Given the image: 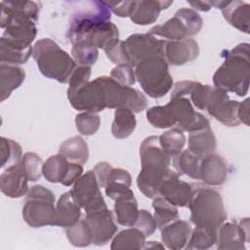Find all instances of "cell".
Returning <instances> with one entry per match:
<instances>
[{
	"label": "cell",
	"instance_id": "obj_43",
	"mask_svg": "<svg viewBox=\"0 0 250 250\" xmlns=\"http://www.w3.org/2000/svg\"><path fill=\"white\" fill-rule=\"evenodd\" d=\"M76 129L81 135L91 136L97 133L101 125V118L95 112L84 111L75 116Z\"/></svg>",
	"mask_w": 250,
	"mask_h": 250
},
{
	"label": "cell",
	"instance_id": "obj_11",
	"mask_svg": "<svg viewBox=\"0 0 250 250\" xmlns=\"http://www.w3.org/2000/svg\"><path fill=\"white\" fill-rule=\"evenodd\" d=\"M71 192L77 203L86 213L106 206L96 175L92 170L87 171L74 183Z\"/></svg>",
	"mask_w": 250,
	"mask_h": 250
},
{
	"label": "cell",
	"instance_id": "obj_16",
	"mask_svg": "<svg viewBox=\"0 0 250 250\" xmlns=\"http://www.w3.org/2000/svg\"><path fill=\"white\" fill-rule=\"evenodd\" d=\"M86 222L93 233V244L102 246L113 238L117 231L112 212L107 206L86 213Z\"/></svg>",
	"mask_w": 250,
	"mask_h": 250
},
{
	"label": "cell",
	"instance_id": "obj_3",
	"mask_svg": "<svg viewBox=\"0 0 250 250\" xmlns=\"http://www.w3.org/2000/svg\"><path fill=\"white\" fill-rule=\"evenodd\" d=\"M222 56L225 61L213 75L215 88L234 93L239 97L245 96L250 79L249 44H238L231 50L223 51Z\"/></svg>",
	"mask_w": 250,
	"mask_h": 250
},
{
	"label": "cell",
	"instance_id": "obj_30",
	"mask_svg": "<svg viewBox=\"0 0 250 250\" xmlns=\"http://www.w3.org/2000/svg\"><path fill=\"white\" fill-rule=\"evenodd\" d=\"M146 244L145 234L136 228L121 230L113 236L110 249L112 250H138L144 249Z\"/></svg>",
	"mask_w": 250,
	"mask_h": 250
},
{
	"label": "cell",
	"instance_id": "obj_9",
	"mask_svg": "<svg viewBox=\"0 0 250 250\" xmlns=\"http://www.w3.org/2000/svg\"><path fill=\"white\" fill-rule=\"evenodd\" d=\"M104 95L105 105L108 108L126 107L134 113L145 110L147 106V100L139 90L122 86L113 80L110 76H99Z\"/></svg>",
	"mask_w": 250,
	"mask_h": 250
},
{
	"label": "cell",
	"instance_id": "obj_8",
	"mask_svg": "<svg viewBox=\"0 0 250 250\" xmlns=\"http://www.w3.org/2000/svg\"><path fill=\"white\" fill-rule=\"evenodd\" d=\"M202 24L203 21L196 11L189 8H182L164 23L150 28L149 33L163 37L167 41H176L196 35L200 31Z\"/></svg>",
	"mask_w": 250,
	"mask_h": 250
},
{
	"label": "cell",
	"instance_id": "obj_24",
	"mask_svg": "<svg viewBox=\"0 0 250 250\" xmlns=\"http://www.w3.org/2000/svg\"><path fill=\"white\" fill-rule=\"evenodd\" d=\"M191 230L188 222L177 219L161 229L162 242L168 249H183L189 239Z\"/></svg>",
	"mask_w": 250,
	"mask_h": 250
},
{
	"label": "cell",
	"instance_id": "obj_20",
	"mask_svg": "<svg viewBox=\"0 0 250 250\" xmlns=\"http://www.w3.org/2000/svg\"><path fill=\"white\" fill-rule=\"evenodd\" d=\"M0 189L8 197L19 198L28 191V180L20 162L9 166L0 176Z\"/></svg>",
	"mask_w": 250,
	"mask_h": 250
},
{
	"label": "cell",
	"instance_id": "obj_51",
	"mask_svg": "<svg viewBox=\"0 0 250 250\" xmlns=\"http://www.w3.org/2000/svg\"><path fill=\"white\" fill-rule=\"evenodd\" d=\"M196 84H197L196 81H191V80H184V81L177 82L174 85V88L170 95V99L183 98L187 95H190V93L192 92Z\"/></svg>",
	"mask_w": 250,
	"mask_h": 250
},
{
	"label": "cell",
	"instance_id": "obj_1",
	"mask_svg": "<svg viewBox=\"0 0 250 250\" xmlns=\"http://www.w3.org/2000/svg\"><path fill=\"white\" fill-rule=\"evenodd\" d=\"M91 3L89 9L71 17L66 38L72 45L84 43L104 49L108 43L119 38L118 28L110 21L111 13L104 1Z\"/></svg>",
	"mask_w": 250,
	"mask_h": 250
},
{
	"label": "cell",
	"instance_id": "obj_56",
	"mask_svg": "<svg viewBox=\"0 0 250 250\" xmlns=\"http://www.w3.org/2000/svg\"><path fill=\"white\" fill-rule=\"evenodd\" d=\"M155 247H159V248H164V246L163 245H161V244H159V243H156L155 241H149L146 245L145 244V246H144V249L145 248H155Z\"/></svg>",
	"mask_w": 250,
	"mask_h": 250
},
{
	"label": "cell",
	"instance_id": "obj_53",
	"mask_svg": "<svg viewBox=\"0 0 250 250\" xmlns=\"http://www.w3.org/2000/svg\"><path fill=\"white\" fill-rule=\"evenodd\" d=\"M82 175H83L82 165L78 164V163L70 162L68 170L61 184H62L65 187H69V186L73 185Z\"/></svg>",
	"mask_w": 250,
	"mask_h": 250
},
{
	"label": "cell",
	"instance_id": "obj_34",
	"mask_svg": "<svg viewBox=\"0 0 250 250\" xmlns=\"http://www.w3.org/2000/svg\"><path fill=\"white\" fill-rule=\"evenodd\" d=\"M69 163V160L61 153L52 155L43 163V176L50 183H62L68 170Z\"/></svg>",
	"mask_w": 250,
	"mask_h": 250
},
{
	"label": "cell",
	"instance_id": "obj_39",
	"mask_svg": "<svg viewBox=\"0 0 250 250\" xmlns=\"http://www.w3.org/2000/svg\"><path fill=\"white\" fill-rule=\"evenodd\" d=\"M146 119L153 127L158 129H166L176 125L171 110L167 104L148 108L146 110Z\"/></svg>",
	"mask_w": 250,
	"mask_h": 250
},
{
	"label": "cell",
	"instance_id": "obj_5",
	"mask_svg": "<svg viewBox=\"0 0 250 250\" xmlns=\"http://www.w3.org/2000/svg\"><path fill=\"white\" fill-rule=\"evenodd\" d=\"M32 56L40 72L60 83H68L76 68L75 61L50 38L38 40L33 46Z\"/></svg>",
	"mask_w": 250,
	"mask_h": 250
},
{
	"label": "cell",
	"instance_id": "obj_26",
	"mask_svg": "<svg viewBox=\"0 0 250 250\" xmlns=\"http://www.w3.org/2000/svg\"><path fill=\"white\" fill-rule=\"evenodd\" d=\"M24 70L13 64H0V101L8 99L12 92L18 89L24 81Z\"/></svg>",
	"mask_w": 250,
	"mask_h": 250
},
{
	"label": "cell",
	"instance_id": "obj_44",
	"mask_svg": "<svg viewBox=\"0 0 250 250\" xmlns=\"http://www.w3.org/2000/svg\"><path fill=\"white\" fill-rule=\"evenodd\" d=\"M106 57L115 64H130L129 59L125 50L124 41L115 39L108 43L104 49ZM131 65V64H130Z\"/></svg>",
	"mask_w": 250,
	"mask_h": 250
},
{
	"label": "cell",
	"instance_id": "obj_15",
	"mask_svg": "<svg viewBox=\"0 0 250 250\" xmlns=\"http://www.w3.org/2000/svg\"><path fill=\"white\" fill-rule=\"evenodd\" d=\"M249 241V219L223 223L217 230V248L221 250H242Z\"/></svg>",
	"mask_w": 250,
	"mask_h": 250
},
{
	"label": "cell",
	"instance_id": "obj_10",
	"mask_svg": "<svg viewBox=\"0 0 250 250\" xmlns=\"http://www.w3.org/2000/svg\"><path fill=\"white\" fill-rule=\"evenodd\" d=\"M166 40L156 38L148 33H136L130 35L124 46L129 59V63L134 67L140 62L154 56L164 57V46Z\"/></svg>",
	"mask_w": 250,
	"mask_h": 250
},
{
	"label": "cell",
	"instance_id": "obj_41",
	"mask_svg": "<svg viewBox=\"0 0 250 250\" xmlns=\"http://www.w3.org/2000/svg\"><path fill=\"white\" fill-rule=\"evenodd\" d=\"M0 147H1V167L6 165L12 166L17 164L21 159V146L12 139L1 137L0 139Z\"/></svg>",
	"mask_w": 250,
	"mask_h": 250
},
{
	"label": "cell",
	"instance_id": "obj_7",
	"mask_svg": "<svg viewBox=\"0 0 250 250\" xmlns=\"http://www.w3.org/2000/svg\"><path fill=\"white\" fill-rule=\"evenodd\" d=\"M22 218L32 228L54 226L56 208L53 191L39 185L31 187L22 207Z\"/></svg>",
	"mask_w": 250,
	"mask_h": 250
},
{
	"label": "cell",
	"instance_id": "obj_4",
	"mask_svg": "<svg viewBox=\"0 0 250 250\" xmlns=\"http://www.w3.org/2000/svg\"><path fill=\"white\" fill-rule=\"evenodd\" d=\"M188 207L190 210V222L195 227L215 231L228 217L220 192L207 186L192 185Z\"/></svg>",
	"mask_w": 250,
	"mask_h": 250
},
{
	"label": "cell",
	"instance_id": "obj_25",
	"mask_svg": "<svg viewBox=\"0 0 250 250\" xmlns=\"http://www.w3.org/2000/svg\"><path fill=\"white\" fill-rule=\"evenodd\" d=\"M221 10L225 20L231 26L242 32L249 33L250 5L248 3L239 0L224 1Z\"/></svg>",
	"mask_w": 250,
	"mask_h": 250
},
{
	"label": "cell",
	"instance_id": "obj_50",
	"mask_svg": "<svg viewBox=\"0 0 250 250\" xmlns=\"http://www.w3.org/2000/svg\"><path fill=\"white\" fill-rule=\"evenodd\" d=\"M104 188H105V194L113 200L123 198V197L134 196V192L130 188V187H128L124 184L113 183V184L107 185Z\"/></svg>",
	"mask_w": 250,
	"mask_h": 250
},
{
	"label": "cell",
	"instance_id": "obj_36",
	"mask_svg": "<svg viewBox=\"0 0 250 250\" xmlns=\"http://www.w3.org/2000/svg\"><path fill=\"white\" fill-rule=\"evenodd\" d=\"M158 138L162 149L171 158L183 150L187 141L184 131L180 130L179 128L170 129L162 133L160 136H158Z\"/></svg>",
	"mask_w": 250,
	"mask_h": 250
},
{
	"label": "cell",
	"instance_id": "obj_38",
	"mask_svg": "<svg viewBox=\"0 0 250 250\" xmlns=\"http://www.w3.org/2000/svg\"><path fill=\"white\" fill-rule=\"evenodd\" d=\"M216 240L217 231L195 227V229L191 230V234L185 248L188 250H205L216 244Z\"/></svg>",
	"mask_w": 250,
	"mask_h": 250
},
{
	"label": "cell",
	"instance_id": "obj_42",
	"mask_svg": "<svg viewBox=\"0 0 250 250\" xmlns=\"http://www.w3.org/2000/svg\"><path fill=\"white\" fill-rule=\"evenodd\" d=\"M71 54L73 60L79 66H91L93 65L99 56L98 48L84 43H76L72 45Z\"/></svg>",
	"mask_w": 250,
	"mask_h": 250
},
{
	"label": "cell",
	"instance_id": "obj_37",
	"mask_svg": "<svg viewBox=\"0 0 250 250\" xmlns=\"http://www.w3.org/2000/svg\"><path fill=\"white\" fill-rule=\"evenodd\" d=\"M66 236L70 244L75 247H86L93 243V233L85 219L79 220L76 224L67 228Z\"/></svg>",
	"mask_w": 250,
	"mask_h": 250
},
{
	"label": "cell",
	"instance_id": "obj_35",
	"mask_svg": "<svg viewBox=\"0 0 250 250\" xmlns=\"http://www.w3.org/2000/svg\"><path fill=\"white\" fill-rule=\"evenodd\" d=\"M152 207L154 209L153 218L155 220L157 229H161L166 225L179 219L177 207L169 203L162 196H156L153 198Z\"/></svg>",
	"mask_w": 250,
	"mask_h": 250
},
{
	"label": "cell",
	"instance_id": "obj_6",
	"mask_svg": "<svg viewBox=\"0 0 250 250\" xmlns=\"http://www.w3.org/2000/svg\"><path fill=\"white\" fill-rule=\"evenodd\" d=\"M136 78L144 92L150 98L165 96L173 86L168 62L162 56L147 58L135 65Z\"/></svg>",
	"mask_w": 250,
	"mask_h": 250
},
{
	"label": "cell",
	"instance_id": "obj_13",
	"mask_svg": "<svg viewBox=\"0 0 250 250\" xmlns=\"http://www.w3.org/2000/svg\"><path fill=\"white\" fill-rule=\"evenodd\" d=\"M240 103L230 100L228 93L213 87L207 100L205 109L208 113L226 126H238L240 121L237 111Z\"/></svg>",
	"mask_w": 250,
	"mask_h": 250
},
{
	"label": "cell",
	"instance_id": "obj_23",
	"mask_svg": "<svg viewBox=\"0 0 250 250\" xmlns=\"http://www.w3.org/2000/svg\"><path fill=\"white\" fill-rule=\"evenodd\" d=\"M81 216V207L75 200L71 190L62 193L56 206L54 226L69 228L76 224Z\"/></svg>",
	"mask_w": 250,
	"mask_h": 250
},
{
	"label": "cell",
	"instance_id": "obj_31",
	"mask_svg": "<svg viewBox=\"0 0 250 250\" xmlns=\"http://www.w3.org/2000/svg\"><path fill=\"white\" fill-rule=\"evenodd\" d=\"M137 120L135 113L126 107L117 108L114 111V119L111 124V133L116 139H126L135 130Z\"/></svg>",
	"mask_w": 250,
	"mask_h": 250
},
{
	"label": "cell",
	"instance_id": "obj_28",
	"mask_svg": "<svg viewBox=\"0 0 250 250\" xmlns=\"http://www.w3.org/2000/svg\"><path fill=\"white\" fill-rule=\"evenodd\" d=\"M33 47L23 46L12 42L4 37L0 39V61L1 63L21 64L25 63L32 55Z\"/></svg>",
	"mask_w": 250,
	"mask_h": 250
},
{
	"label": "cell",
	"instance_id": "obj_46",
	"mask_svg": "<svg viewBox=\"0 0 250 250\" xmlns=\"http://www.w3.org/2000/svg\"><path fill=\"white\" fill-rule=\"evenodd\" d=\"M90 76L91 66H76L69 78L67 92H73L83 87L90 81Z\"/></svg>",
	"mask_w": 250,
	"mask_h": 250
},
{
	"label": "cell",
	"instance_id": "obj_19",
	"mask_svg": "<svg viewBox=\"0 0 250 250\" xmlns=\"http://www.w3.org/2000/svg\"><path fill=\"white\" fill-rule=\"evenodd\" d=\"M199 55L197 42L192 38L167 41L164 46V59L168 64L183 65L195 60Z\"/></svg>",
	"mask_w": 250,
	"mask_h": 250
},
{
	"label": "cell",
	"instance_id": "obj_14",
	"mask_svg": "<svg viewBox=\"0 0 250 250\" xmlns=\"http://www.w3.org/2000/svg\"><path fill=\"white\" fill-rule=\"evenodd\" d=\"M167 105L171 110L177 128L182 131L193 132L210 126L209 120L195 111L190 101L185 97L171 99Z\"/></svg>",
	"mask_w": 250,
	"mask_h": 250
},
{
	"label": "cell",
	"instance_id": "obj_52",
	"mask_svg": "<svg viewBox=\"0 0 250 250\" xmlns=\"http://www.w3.org/2000/svg\"><path fill=\"white\" fill-rule=\"evenodd\" d=\"M108 9L120 18L130 17L133 9L134 1H122V2H104Z\"/></svg>",
	"mask_w": 250,
	"mask_h": 250
},
{
	"label": "cell",
	"instance_id": "obj_33",
	"mask_svg": "<svg viewBox=\"0 0 250 250\" xmlns=\"http://www.w3.org/2000/svg\"><path fill=\"white\" fill-rule=\"evenodd\" d=\"M114 201V213L117 223L124 227H133L139 214L138 202L135 196L123 197Z\"/></svg>",
	"mask_w": 250,
	"mask_h": 250
},
{
	"label": "cell",
	"instance_id": "obj_55",
	"mask_svg": "<svg viewBox=\"0 0 250 250\" xmlns=\"http://www.w3.org/2000/svg\"><path fill=\"white\" fill-rule=\"evenodd\" d=\"M188 4L193 10L207 12L213 7V1H188Z\"/></svg>",
	"mask_w": 250,
	"mask_h": 250
},
{
	"label": "cell",
	"instance_id": "obj_47",
	"mask_svg": "<svg viewBox=\"0 0 250 250\" xmlns=\"http://www.w3.org/2000/svg\"><path fill=\"white\" fill-rule=\"evenodd\" d=\"M133 227L141 230L146 237L150 236L156 229V224L153 216L145 209L139 210L137 221Z\"/></svg>",
	"mask_w": 250,
	"mask_h": 250
},
{
	"label": "cell",
	"instance_id": "obj_12",
	"mask_svg": "<svg viewBox=\"0 0 250 250\" xmlns=\"http://www.w3.org/2000/svg\"><path fill=\"white\" fill-rule=\"evenodd\" d=\"M67 99L73 108L80 111L100 112L106 108L102 83L97 77L73 92H67Z\"/></svg>",
	"mask_w": 250,
	"mask_h": 250
},
{
	"label": "cell",
	"instance_id": "obj_48",
	"mask_svg": "<svg viewBox=\"0 0 250 250\" xmlns=\"http://www.w3.org/2000/svg\"><path fill=\"white\" fill-rule=\"evenodd\" d=\"M212 88L213 87L210 85H203L197 82L196 86L190 93V100L195 107L198 109H205L207 100Z\"/></svg>",
	"mask_w": 250,
	"mask_h": 250
},
{
	"label": "cell",
	"instance_id": "obj_54",
	"mask_svg": "<svg viewBox=\"0 0 250 250\" xmlns=\"http://www.w3.org/2000/svg\"><path fill=\"white\" fill-rule=\"evenodd\" d=\"M237 116L240 123H244L245 125L249 126V99H246L244 102L240 103Z\"/></svg>",
	"mask_w": 250,
	"mask_h": 250
},
{
	"label": "cell",
	"instance_id": "obj_40",
	"mask_svg": "<svg viewBox=\"0 0 250 250\" xmlns=\"http://www.w3.org/2000/svg\"><path fill=\"white\" fill-rule=\"evenodd\" d=\"M20 165L26 176L27 180L30 182H36L43 175L42 158L35 152H25L20 161Z\"/></svg>",
	"mask_w": 250,
	"mask_h": 250
},
{
	"label": "cell",
	"instance_id": "obj_17",
	"mask_svg": "<svg viewBox=\"0 0 250 250\" xmlns=\"http://www.w3.org/2000/svg\"><path fill=\"white\" fill-rule=\"evenodd\" d=\"M142 170L150 172H168L171 157L164 152L158 136L146 137L140 146Z\"/></svg>",
	"mask_w": 250,
	"mask_h": 250
},
{
	"label": "cell",
	"instance_id": "obj_18",
	"mask_svg": "<svg viewBox=\"0 0 250 250\" xmlns=\"http://www.w3.org/2000/svg\"><path fill=\"white\" fill-rule=\"evenodd\" d=\"M192 185L180 180V175L171 170L159 188V195L176 207L188 206L191 196Z\"/></svg>",
	"mask_w": 250,
	"mask_h": 250
},
{
	"label": "cell",
	"instance_id": "obj_21",
	"mask_svg": "<svg viewBox=\"0 0 250 250\" xmlns=\"http://www.w3.org/2000/svg\"><path fill=\"white\" fill-rule=\"evenodd\" d=\"M228 179V163L219 154L211 153L201 159L200 179L208 186H221Z\"/></svg>",
	"mask_w": 250,
	"mask_h": 250
},
{
	"label": "cell",
	"instance_id": "obj_32",
	"mask_svg": "<svg viewBox=\"0 0 250 250\" xmlns=\"http://www.w3.org/2000/svg\"><path fill=\"white\" fill-rule=\"evenodd\" d=\"M59 153L64 155L70 162L85 164L89 158L87 143L80 137L74 136L64 141L59 149Z\"/></svg>",
	"mask_w": 250,
	"mask_h": 250
},
{
	"label": "cell",
	"instance_id": "obj_27",
	"mask_svg": "<svg viewBox=\"0 0 250 250\" xmlns=\"http://www.w3.org/2000/svg\"><path fill=\"white\" fill-rule=\"evenodd\" d=\"M216 146V138L210 126L189 132L188 149L198 157L202 158L208 154L214 153Z\"/></svg>",
	"mask_w": 250,
	"mask_h": 250
},
{
	"label": "cell",
	"instance_id": "obj_49",
	"mask_svg": "<svg viewBox=\"0 0 250 250\" xmlns=\"http://www.w3.org/2000/svg\"><path fill=\"white\" fill-rule=\"evenodd\" d=\"M113 183H119L124 184L128 187H131L132 184V178L128 171L122 169V168H113L112 166L108 170L106 179H105V187L109 184ZM104 187V188H105Z\"/></svg>",
	"mask_w": 250,
	"mask_h": 250
},
{
	"label": "cell",
	"instance_id": "obj_2",
	"mask_svg": "<svg viewBox=\"0 0 250 250\" xmlns=\"http://www.w3.org/2000/svg\"><path fill=\"white\" fill-rule=\"evenodd\" d=\"M39 5L33 1H2V37L23 46H31L36 37Z\"/></svg>",
	"mask_w": 250,
	"mask_h": 250
},
{
	"label": "cell",
	"instance_id": "obj_29",
	"mask_svg": "<svg viewBox=\"0 0 250 250\" xmlns=\"http://www.w3.org/2000/svg\"><path fill=\"white\" fill-rule=\"evenodd\" d=\"M201 159L202 158L192 153L189 149H186L172 157V163L180 176L187 175L191 179L199 180Z\"/></svg>",
	"mask_w": 250,
	"mask_h": 250
},
{
	"label": "cell",
	"instance_id": "obj_22",
	"mask_svg": "<svg viewBox=\"0 0 250 250\" xmlns=\"http://www.w3.org/2000/svg\"><path fill=\"white\" fill-rule=\"evenodd\" d=\"M172 4L173 1H134L130 19L134 23L140 25H147L153 23L158 19L160 12L167 9Z\"/></svg>",
	"mask_w": 250,
	"mask_h": 250
},
{
	"label": "cell",
	"instance_id": "obj_45",
	"mask_svg": "<svg viewBox=\"0 0 250 250\" xmlns=\"http://www.w3.org/2000/svg\"><path fill=\"white\" fill-rule=\"evenodd\" d=\"M110 77L122 86L131 87L136 82V73L132 65L130 64H118L111 72Z\"/></svg>",
	"mask_w": 250,
	"mask_h": 250
}]
</instances>
